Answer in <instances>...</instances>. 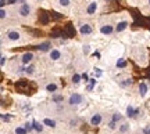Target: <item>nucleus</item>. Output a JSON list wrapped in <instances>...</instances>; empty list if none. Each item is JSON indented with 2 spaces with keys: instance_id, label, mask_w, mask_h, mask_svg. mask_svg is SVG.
<instances>
[{
  "instance_id": "obj_27",
  "label": "nucleus",
  "mask_w": 150,
  "mask_h": 134,
  "mask_svg": "<svg viewBox=\"0 0 150 134\" xmlns=\"http://www.w3.org/2000/svg\"><path fill=\"white\" fill-rule=\"evenodd\" d=\"M1 119H3L4 122H9V120H10V115H1Z\"/></svg>"
},
{
  "instance_id": "obj_7",
  "label": "nucleus",
  "mask_w": 150,
  "mask_h": 134,
  "mask_svg": "<svg viewBox=\"0 0 150 134\" xmlns=\"http://www.w3.org/2000/svg\"><path fill=\"white\" fill-rule=\"evenodd\" d=\"M100 32H102L103 35H110V33L113 32V26H111V25H104V26L100 28Z\"/></svg>"
},
{
  "instance_id": "obj_37",
  "label": "nucleus",
  "mask_w": 150,
  "mask_h": 134,
  "mask_svg": "<svg viewBox=\"0 0 150 134\" xmlns=\"http://www.w3.org/2000/svg\"><path fill=\"white\" fill-rule=\"evenodd\" d=\"M82 79H84L85 82H88V80H89V79H88V75H86V73H84V75H82Z\"/></svg>"
},
{
  "instance_id": "obj_9",
  "label": "nucleus",
  "mask_w": 150,
  "mask_h": 134,
  "mask_svg": "<svg viewBox=\"0 0 150 134\" xmlns=\"http://www.w3.org/2000/svg\"><path fill=\"white\" fill-rule=\"evenodd\" d=\"M7 37H9L10 40H18V39H20V33H18V32L11 31V32L7 33Z\"/></svg>"
},
{
  "instance_id": "obj_20",
  "label": "nucleus",
  "mask_w": 150,
  "mask_h": 134,
  "mask_svg": "<svg viewBox=\"0 0 150 134\" xmlns=\"http://www.w3.org/2000/svg\"><path fill=\"white\" fill-rule=\"evenodd\" d=\"M28 131L25 130V127H17L15 129V134H27Z\"/></svg>"
},
{
  "instance_id": "obj_5",
  "label": "nucleus",
  "mask_w": 150,
  "mask_h": 134,
  "mask_svg": "<svg viewBox=\"0 0 150 134\" xmlns=\"http://www.w3.org/2000/svg\"><path fill=\"white\" fill-rule=\"evenodd\" d=\"M79 32H81L82 35H89V33H92V28H90V25L85 24V25H82V26H81Z\"/></svg>"
},
{
  "instance_id": "obj_12",
  "label": "nucleus",
  "mask_w": 150,
  "mask_h": 134,
  "mask_svg": "<svg viewBox=\"0 0 150 134\" xmlns=\"http://www.w3.org/2000/svg\"><path fill=\"white\" fill-rule=\"evenodd\" d=\"M32 124H33V129H35L38 133H42L43 131V124H40L39 122H36V120H33Z\"/></svg>"
},
{
  "instance_id": "obj_23",
  "label": "nucleus",
  "mask_w": 150,
  "mask_h": 134,
  "mask_svg": "<svg viewBox=\"0 0 150 134\" xmlns=\"http://www.w3.org/2000/svg\"><path fill=\"white\" fill-rule=\"evenodd\" d=\"M24 127H25V130H27V131H31V130L33 129V124L28 122V123H25V126H24Z\"/></svg>"
},
{
  "instance_id": "obj_25",
  "label": "nucleus",
  "mask_w": 150,
  "mask_h": 134,
  "mask_svg": "<svg viewBox=\"0 0 150 134\" xmlns=\"http://www.w3.org/2000/svg\"><path fill=\"white\" fill-rule=\"evenodd\" d=\"M113 120H114V122L121 120V115H119V114H114V115H113Z\"/></svg>"
},
{
  "instance_id": "obj_38",
  "label": "nucleus",
  "mask_w": 150,
  "mask_h": 134,
  "mask_svg": "<svg viewBox=\"0 0 150 134\" xmlns=\"http://www.w3.org/2000/svg\"><path fill=\"white\" fill-rule=\"evenodd\" d=\"M53 15L56 18H61V17H63V15H58V12H53Z\"/></svg>"
},
{
  "instance_id": "obj_4",
  "label": "nucleus",
  "mask_w": 150,
  "mask_h": 134,
  "mask_svg": "<svg viewBox=\"0 0 150 134\" xmlns=\"http://www.w3.org/2000/svg\"><path fill=\"white\" fill-rule=\"evenodd\" d=\"M139 114V109H133L131 105H129L128 108H127V115H128L129 118H135L136 115Z\"/></svg>"
},
{
  "instance_id": "obj_14",
  "label": "nucleus",
  "mask_w": 150,
  "mask_h": 134,
  "mask_svg": "<svg viewBox=\"0 0 150 134\" xmlns=\"http://www.w3.org/2000/svg\"><path fill=\"white\" fill-rule=\"evenodd\" d=\"M43 124H46V126H49V127H56V122H54L53 119H49V118L43 119Z\"/></svg>"
},
{
  "instance_id": "obj_41",
  "label": "nucleus",
  "mask_w": 150,
  "mask_h": 134,
  "mask_svg": "<svg viewBox=\"0 0 150 134\" xmlns=\"http://www.w3.org/2000/svg\"><path fill=\"white\" fill-rule=\"evenodd\" d=\"M4 4H6V0H0V6H1V7H3V6H4Z\"/></svg>"
},
{
  "instance_id": "obj_17",
  "label": "nucleus",
  "mask_w": 150,
  "mask_h": 134,
  "mask_svg": "<svg viewBox=\"0 0 150 134\" xmlns=\"http://www.w3.org/2000/svg\"><path fill=\"white\" fill-rule=\"evenodd\" d=\"M67 32H68V36L71 37V36H75V29L72 28V25L71 24H68L67 25Z\"/></svg>"
},
{
  "instance_id": "obj_26",
  "label": "nucleus",
  "mask_w": 150,
  "mask_h": 134,
  "mask_svg": "<svg viewBox=\"0 0 150 134\" xmlns=\"http://www.w3.org/2000/svg\"><path fill=\"white\" fill-rule=\"evenodd\" d=\"M52 36L53 37H60V36H63V32H53Z\"/></svg>"
},
{
  "instance_id": "obj_11",
  "label": "nucleus",
  "mask_w": 150,
  "mask_h": 134,
  "mask_svg": "<svg viewBox=\"0 0 150 134\" xmlns=\"http://www.w3.org/2000/svg\"><path fill=\"white\" fill-rule=\"evenodd\" d=\"M60 57H61V53L58 51V50H52V51H50V58H52V60L56 61V60H58Z\"/></svg>"
},
{
  "instance_id": "obj_30",
  "label": "nucleus",
  "mask_w": 150,
  "mask_h": 134,
  "mask_svg": "<svg viewBox=\"0 0 150 134\" xmlns=\"http://www.w3.org/2000/svg\"><path fill=\"white\" fill-rule=\"evenodd\" d=\"M95 75H96L97 78H99V76H102V71H100L99 68H96V69H95Z\"/></svg>"
},
{
  "instance_id": "obj_39",
  "label": "nucleus",
  "mask_w": 150,
  "mask_h": 134,
  "mask_svg": "<svg viewBox=\"0 0 150 134\" xmlns=\"http://www.w3.org/2000/svg\"><path fill=\"white\" fill-rule=\"evenodd\" d=\"M84 53H89V46H85V47H84Z\"/></svg>"
},
{
  "instance_id": "obj_2",
  "label": "nucleus",
  "mask_w": 150,
  "mask_h": 134,
  "mask_svg": "<svg viewBox=\"0 0 150 134\" xmlns=\"http://www.w3.org/2000/svg\"><path fill=\"white\" fill-rule=\"evenodd\" d=\"M32 58H33L32 53H25V54L22 55L21 61H22V64H29V62L32 61Z\"/></svg>"
},
{
  "instance_id": "obj_34",
  "label": "nucleus",
  "mask_w": 150,
  "mask_h": 134,
  "mask_svg": "<svg viewBox=\"0 0 150 134\" xmlns=\"http://www.w3.org/2000/svg\"><path fill=\"white\" fill-rule=\"evenodd\" d=\"M128 84H132V80H127V82L121 83V86H128Z\"/></svg>"
},
{
  "instance_id": "obj_19",
  "label": "nucleus",
  "mask_w": 150,
  "mask_h": 134,
  "mask_svg": "<svg viewBox=\"0 0 150 134\" xmlns=\"http://www.w3.org/2000/svg\"><path fill=\"white\" fill-rule=\"evenodd\" d=\"M46 90H47V91H50V93H52V91H56V90H57V86L53 84V83H52V84H47Z\"/></svg>"
},
{
  "instance_id": "obj_8",
  "label": "nucleus",
  "mask_w": 150,
  "mask_h": 134,
  "mask_svg": "<svg viewBox=\"0 0 150 134\" xmlns=\"http://www.w3.org/2000/svg\"><path fill=\"white\" fill-rule=\"evenodd\" d=\"M139 93L142 97H145L147 94V84L146 83H140L139 84Z\"/></svg>"
},
{
  "instance_id": "obj_21",
  "label": "nucleus",
  "mask_w": 150,
  "mask_h": 134,
  "mask_svg": "<svg viewBox=\"0 0 150 134\" xmlns=\"http://www.w3.org/2000/svg\"><path fill=\"white\" fill-rule=\"evenodd\" d=\"M117 66H118V68H125V66H127V62L119 58V60L117 61Z\"/></svg>"
},
{
  "instance_id": "obj_1",
  "label": "nucleus",
  "mask_w": 150,
  "mask_h": 134,
  "mask_svg": "<svg viewBox=\"0 0 150 134\" xmlns=\"http://www.w3.org/2000/svg\"><path fill=\"white\" fill-rule=\"evenodd\" d=\"M82 102V95L78 93H74L71 94V97H70V104L71 105H78V104Z\"/></svg>"
},
{
  "instance_id": "obj_31",
  "label": "nucleus",
  "mask_w": 150,
  "mask_h": 134,
  "mask_svg": "<svg viewBox=\"0 0 150 134\" xmlns=\"http://www.w3.org/2000/svg\"><path fill=\"white\" fill-rule=\"evenodd\" d=\"M25 72H27V73H32V72H33V68H32V66H28V68H25Z\"/></svg>"
},
{
  "instance_id": "obj_29",
  "label": "nucleus",
  "mask_w": 150,
  "mask_h": 134,
  "mask_svg": "<svg viewBox=\"0 0 150 134\" xmlns=\"http://www.w3.org/2000/svg\"><path fill=\"white\" fill-rule=\"evenodd\" d=\"M108 127H110V129H115V122H114V120H111V122L108 123Z\"/></svg>"
},
{
  "instance_id": "obj_10",
  "label": "nucleus",
  "mask_w": 150,
  "mask_h": 134,
  "mask_svg": "<svg viewBox=\"0 0 150 134\" xmlns=\"http://www.w3.org/2000/svg\"><path fill=\"white\" fill-rule=\"evenodd\" d=\"M97 9V3L96 1H93V3H90L89 6H88V14H95V11H96Z\"/></svg>"
},
{
  "instance_id": "obj_22",
  "label": "nucleus",
  "mask_w": 150,
  "mask_h": 134,
  "mask_svg": "<svg viewBox=\"0 0 150 134\" xmlns=\"http://www.w3.org/2000/svg\"><path fill=\"white\" fill-rule=\"evenodd\" d=\"M40 21H42V24H47V14L46 12L40 14Z\"/></svg>"
},
{
  "instance_id": "obj_43",
  "label": "nucleus",
  "mask_w": 150,
  "mask_h": 134,
  "mask_svg": "<svg viewBox=\"0 0 150 134\" xmlns=\"http://www.w3.org/2000/svg\"><path fill=\"white\" fill-rule=\"evenodd\" d=\"M18 1H24V0H18Z\"/></svg>"
},
{
  "instance_id": "obj_44",
  "label": "nucleus",
  "mask_w": 150,
  "mask_h": 134,
  "mask_svg": "<svg viewBox=\"0 0 150 134\" xmlns=\"http://www.w3.org/2000/svg\"><path fill=\"white\" fill-rule=\"evenodd\" d=\"M149 3H150V0H149Z\"/></svg>"
},
{
  "instance_id": "obj_36",
  "label": "nucleus",
  "mask_w": 150,
  "mask_h": 134,
  "mask_svg": "<svg viewBox=\"0 0 150 134\" xmlns=\"http://www.w3.org/2000/svg\"><path fill=\"white\" fill-rule=\"evenodd\" d=\"M143 133H145V134H150V126H149V127H146V129L143 130Z\"/></svg>"
},
{
  "instance_id": "obj_6",
  "label": "nucleus",
  "mask_w": 150,
  "mask_h": 134,
  "mask_svg": "<svg viewBox=\"0 0 150 134\" xmlns=\"http://www.w3.org/2000/svg\"><path fill=\"white\" fill-rule=\"evenodd\" d=\"M100 122H102V116H100L99 114L93 115V116H92V119H90V124H93V126L100 124Z\"/></svg>"
},
{
  "instance_id": "obj_33",
  "label": "nucleus",
  "mask_w": 150,
  "mask_h": 134,
  "mask_svg": "<svg viewBox=\"0 0 150 134\" xmlns=\"http://www.w3.org/2000/svg\"><path fill=\"white\" fill-rule=\"evenodd\" d=\"M0 64H1V66H3L4 64H6V57H4V55H1V60H0Z\"/></svg>"
},
{
  "instance_id": "obj_28",
  "label": "nucleus",
  "mask_w": 150,
  "mask_h": 134,
  "mask_svg": "<svg viewBox=\"0 0 150 134\" xmlns=\"http://www.w3.org/2000/svg\"><path fill=\"white\" fill-rule=\"evenodd\" d=\"M60 4L61 6H68L70 4V0H60Z\"/></svg>"
},
{
  "instance_id": "obj_16",
  "label": "nucleus",
  "mask_w": 150,
  "mask_h": 134,
  "mask_svg": "<svg viewBox=\"0 0 150 134\" xmlns=\"http://www.w3.org/2000/svg\"><path fill=\"white\" fill-rule=\"evenodd\" d=\"M38 49H39L40 51H49V49H50V43H47V41H46V43H42Z\"/></svg>"
},
{
  "instance_id": "obj_32",
  "label": "nucleus",
  "mask_w": 150,
  "mask_h": 134,
  "mask_svg": "<svg viewBox=\"0 0 150 134\" xmlns=\"http://www.w3.org/2000/svg\"><path fill=\"white\" fill-rule=\"evenodd\" d=\"M0 18H6V11L1 9V11H0Z\"/></svg>"
},
{
  "instance_id": "obj_3",
  "label": "nucleus",
  "mask_w": 150,
  "mask_h": 134,
  "mask_svg": "<svg viewBox=\"0 0 150 134\" xmlns=\"http://www.w3.org/2000/svg\"><path fill=\"white\" fill-rule=\"evenodd\" d=\"M29 11H31V9H29L28 4H22L21 9H20V14H21L22 17H27V15L29 14Z\"/></svg>"
},
{
  "instance_id": "obj_42",
  "label": "nucleus",
  "mask_w": 150,
  "mask_h": 134,
  "mask_svg": "<svg viewBox=\"0 0 150 134\" xmlns=\"http://www.w3.org/2000/svg\"><path fill=\"white\" fill-rule=\"evenodd\" d=\"M93 55H95V57H97V58H100V53H95V54H93Z\"/></svg>"
},
{
  "instance_id": "obj_35",
  "label": "nucleus",
  "mask_w": 150,
  "mask_h": 134,
  "mask_svg": "<svg viewBox=\"0 0 150 134\" xmlns=\"http://www.w3.org/2000/svg\"><path fill=\"white\" fill-rule=\"evenodd\" d=\"M119 130H121V131H127V130H128V124H125V126H122V127H121Z\"/></svg>"
},
{
  "instance_id": "obj_40",
  "label": "nucleus",
  "mask_w": 150,
  "mask_h": 134,
  "mask_svg": "<svg viewBox=\"0 0 150 134\" xmlns=\"http://www.w3.org/2000/svg\"><path fill=\"white\" fill-rule=\"evenodd\" d=\"M15 1H17V0H7V3H9V4H14Z\"/></svg>"
},
{
  "instance_id": "obj_15",
  "label": "nucleus",
  "mask_w": 150,
  "mask_h": 134,
  "mask_svg": "<svg viewBox=\"0 0 150 134\" xmlns=\"http://www.w3.org/2000/svg\"><path fill=\"white\" fill-rule=\"evenodd\" d=\"M96 84V79H89V84L86 86V91H92Z\"/></svg>"
},
{
  "instance_id": "obj_24",
  "label": "nucleus",
  "mask_w": 150,
  "mask_h": 134,
  "mask_svg": "<svg viewBox=\"0 0 150 134\" xmlns=\"http://www.w3.org/2000/svg\"><path fill=\"white\" fill-rule=\"evenodd\" d=\"M53 101L54 102H60V101H63V95H53Z\"/></svg>"
},
{
  "instance_id": "obj_18",
  "label": "nucleus",
  "mask_w": 150,
  "mask_h": 134,
  "mask_svg": "<svg viewBox=\"0 0 150 134\" xmlns=\"http://www.w3.org/2000/svg\"><path fill=\"white\" fill-rule=\"evenodd\" d=\"M81 79H82V75H78V73H75L74 78H72V83H74V84H78V83L81 82Z\"/></svg>"
},
{
  "instance_id": "obj_13",
  "label": "nucleus",
  "mask_w": 150,
  "mask_h": 134,
  "mask_svg": "<svg viewBox=\"0 0 150 134\" xmlns=\"http://www.w3.org/2000/svg\"><path fill=\"white\" fill-rule=\"evenodd\" d=\"M127 26H128V22H127V21H121L117 25V32H122Z\"/></svg>"
}]
</instances>
